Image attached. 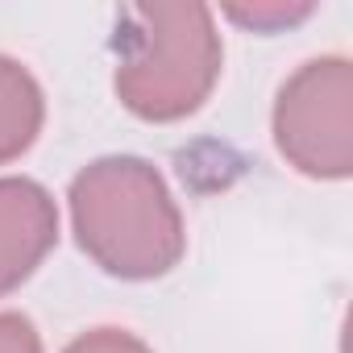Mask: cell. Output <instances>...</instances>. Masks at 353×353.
<instances>
[{
  "mask_svg": "<svg viewBox=\"0 0 353 353\" xmlns=\"http://www.w3.org/2000/svg\"><path fill=\"white\" fill-rule=\"evenodd\" d=\"M67 200L79 250L112 279H162L188 250L179 204L145 158L108 154L88 162Z\"/></svg>",
  "mask_w": 353,
  "mask_h": 353,
  "instance_id": "obj_1",
  "label": "cell"
},
{
  "mask_svg": "<svg viewBox=\"0 0 353 353\" xmlns=\"http://www.w3.org/2000/svg\"><path fill=\"white\" fill-rule=\"evenodd\" d=\"M225 46L196 0L129 5L117 21V96L141 121H183L216 88Z\"/></svg>",
  "mask_w": 353,
  "mask_h": 353,
  "instance_id": "obj_2",
  "label": "cell"
},
{
  "mask_svg": "<svg viewBox=\"0 0 353 353\" xmlns=\"http://www.w3.org/2000/svg\"><path fill=\"white\" fill-rule=\"evenodd\" d=\"M274 145L307 179L353 174V67L341 54L303 63L274 100Z\"/></svg>",
  "mask_w": 353,
  "mask_h": 353,
  "instance_id": "obj_3",
  "label": "cell"
},
{
  "mask_svg": "<svg viewBox=\"0 0 353 353\" xmlns=\"http://www.w3.org/2000/svg\"><path fill=\"white\" fill-rule=\"evenodd\" d=\"M59 241L54 196L34 179H0V295L17 291Z\"/></svg>",
  "mask_w": 353,
  "mask_h": 353,
  "instance_id": "obj_4",
  "label": "cell"
},
{
  "mask_svg": "<svg viewBox=\"0 0 353 353\" xmlns=\"http://www.w3.org/2000/svg\"><path fill=\"white\" fill-rule=\"evenodd\" d=\"M46 121V100L38 79L9 54H0V166L21 158Z\"/></svg>",
  "mask_w": 353,
  "mask_h": 353,
  "instance_id": "obj_5",
  "label": "cell"
},
{
  "mask_svg": "<svg viewBox=\"0 0 353 353\" xmlns=\"http://www.w3.org/2000/svg\"><path fill=\"white\" fill-rule=\"evenodd\" d=\"M316 13L312 0H254V5H225V17L254 34H279Z\"/></svg>",
  "mask_w": 353,
  "mask_h": 353,
  "instance_id": "obj_6",
  "label": "cell"
},
{
  "mask_svg": "<svg viewBox=\"0 0 353 353\" xmlns=\"http://www.w3.org/2000/svg\"><path fill=\"white\" fill-rule=\"evenodd\" d=\"M63 353H154V349L125 328H92V332L75 336Z\"/></svg>",
  "mask_w": 353,
  "mask_h": 353,
  "instance_id": "obj_7",
  "label": "cell"
},
{
  "mask_svg": "<svg viewBox=\"0 0 353 353\" xmlns=\"http://www.w3.org/2000/svg\"><path fill=\"white\" fill-rule=\"evenodd\" d=\"M0 353H42V336L30 316L0 312Z\"/></svg>",
  "mask_w": 353,
  "mask_h": 353,
  "instance_id": "obj_8",
  "label": "cell"
}]
</instances>
